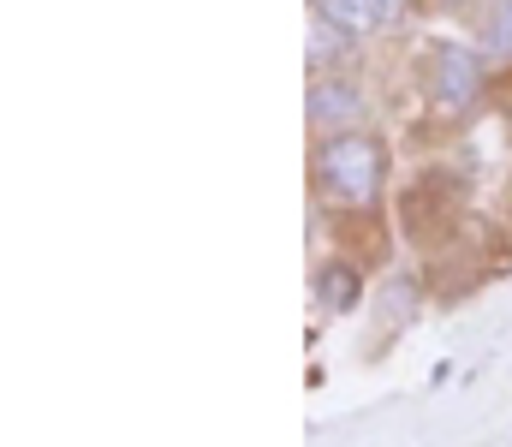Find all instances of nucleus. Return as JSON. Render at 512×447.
Instances as JSON below:
<instances>
[{"label": "nucleus", "instance_id": "f257e3e1", "mask_svg": "<svg viewBox=\"0 0 512 447\" xmlns=\"http://www.w3.org/2000/svg\"><path fill=\"white\" fill-rule=\"evenodd\" d=\"M382 179H387V155L376 138L334 132V138L316 144V191L334 209H370L382 197Z\"/></svg>", "mask_w": 512, "mask_h": 447}, {"label": "nucleus", "instance_id": "f03ea898", "mask_svg": "<svg viewBox=\"0 0 512 447\" xmlns=\"http://www.w3.org/2000/svg\"><path fill=\"white\" fill-rule=\"evenodd\" d=\"M477 96H483V60H477L471 48L441 42V48L429 54V102H435L441 114H465Z\"/></svg>", "mask_w": 512, "mask_h": 447}, {"label": "nucleus", "instance_id": "7ed1b4c3", "mask_svg": "<svg viewBox=\"0 0 512 447\" xmlns=\"http://www.w3.org/2000/svg\"><path fill=\"white\" fill-rule=\"evenodd\" d=\"M310 120H316L322 132L358 126V120H364V90H358L352 78H340V72L316 78V84H310Z\"/></svg>", "mask_w": 512, "mask_h": 447}, {"label": "nucleus", "instance_id": "20e7f679", "mask_svg": "<svg viewBox=\"0 0 512 447\" xmlns=\"http://www.w3.org/2000/svg\"><path fill=\"white\" fill-rule=\"evenodd\" d=\"M316 12H322L328 24H340L346 36H370V30L393 24L382 12V0H316Z\"/></svg>", "mask_w": 512, "mask_h": 447}, {"label": "nucleus", "instance_id": "39448f33", "mask_svg": "<svg viewBox=\"0 0 512 447\" xmlns=\"http://www.w3.org/2000/svg\"><path fill=\"white\" fill-rule=\"evenodd\" d=\"M316 287H322V304H328V310H352V304H358V275L340 269V263H328Z\"/></svg>", "mask_w": 512, "mask_h": 447}, {"label": "nucleus", "instance_id": "423d86ee", "mask_svg": "<svg viewBox=\"0 0 512 447\" xmlns=\"http://www.w3.org/2000/svg\"><path fill=\"white\" fill-rule=\"evenodd\" d=\"M346 42H352V36H346L340 24H328V18L316 12V30H310V60H316V66H334V60L346 54Z\"/></svg>", "mask_w": 512, "mask_h": 447}, {"label": "nucleus", "instance_id": "0eeeda50", "mask_svg": "<svg viewBox=\"0 0 512 447\" xmlns=\"http://www.w3.org/2000/svg\"><path fill=\"white\" fill-rule=\"evenodd\" d=\"M483 42H489L495 54H512V0H495V6H489V18H483Z\"/></svg>", "mask_w": 512, "mask_h": 447}, {"label": "nucleus", "instance_id": "6e6552de", "mask_svg": "<svg viewBox=\"0 0 512 447\" xmlns=\"http://www.w3.org/2000/svg\"><path fill=\"white\" fill-rule=\"evenodd\" d=\"M399 6H405V0H382V12H387V18H399Z\"/></svg>", "mask_w": 512, "mask_h": 447}, {"label": "nucleus", "instance_id": "1a4fd4ad", "mask_svg": "<svg viewBox=\"0 0 512 447\" xmlns=\"http://www.w3.org/2000/svg\"><path fill=\"white\" fill-rule=\"evenodd\" d=\"M447 6H465V0H447Z\"/></svg>", "mask_w": 512, "mask_h": 447}]
</instances>
